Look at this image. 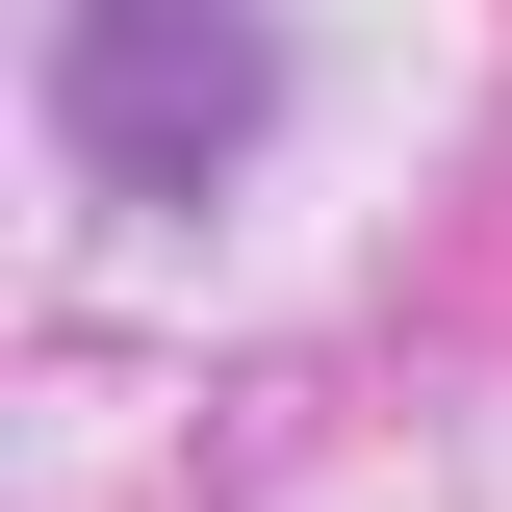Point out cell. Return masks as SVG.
Returning a JSON list of instances; mask_svg holds the SVG:
<instances>
[{
	"label": "cell",
	"mask_w": 512,
	"mask_h": 512,
	"mask_svg": "<svg viewBox=\"0 0 512 512\" xmlns=\"http://www.w3.org/2000/svg\"><path fill=\"white\" fill-rule=\"evenodd\" d=\"M256 103H282L256 26H180V0H77V26H52V128L103 154L128 205H205V180L256 154Z\"/></svg>",
	"instance_id": "obj_1"
}]
</instances>
